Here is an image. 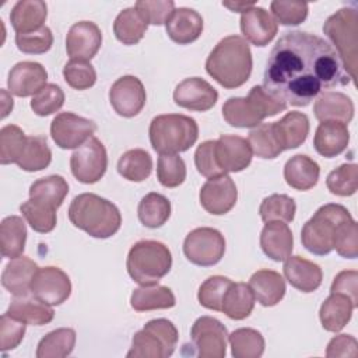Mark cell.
Segmentation results:
<instances>
[{"label": "cell", "instance_id": "cell-60", "mask_svg": "<svg viewBox=\"0 0 358 358\" xmlns=\"http://www.w3.org/2000/svg\"><path fill=\"white\" fill-rule=\"evenodd\" d=\"M357 281H358V273L355 270H344L340 271L330 287V294H343L350 301L352 305L357 308L358 306V288H357Z\"/></svg>", "mask_w": 358, "mask_h": 358}, {"label": "cell", "instance_id": "cell-23", "mask_svg": "<svg viewBox=\"0 0 358 358\" xmlns=\"http://www.w3.org/2000/svg\"><path fill=\"white\" fill-rule=\"evenodd\" d=\"M39 270L38 264L27 256L11 259L3 270L1 284L14 296L31 294L32 280Z\"/></svg>", "mask_w": 358, "mask_h": 358}, {"label": "cell", "instance_id": "cell-54", "mask_svg": "<svg viewBox=\"0 0 358 358\" xmlns=\"http://www.w3.org/2000/svg\"><path fill=\"white\" fill-rule=\"evenodd\" d=\"M273 18L282 25H299L308 17V3L302 1H271Z\"/></svg>", "mask_w": 358, "mask_h": 358}, {"label": "cell", "instance_id": "cell-16", "mask_svg": "<svg viewBox=\"0 0 358 358\" xmlns=\"http://www.w3.org/2000/svg\"><path fill=\"white\" fill-rule=\"evenodd\" d=\"M102 45L99 27L92 21L73 24L66 36V50L71 60H91Z\"/></svg>", "mask_w": 358, "mask_h": 358}, {"label": "cell", "instance_id": "cell-59", "mask_svg": "<svg viewBox=\"0 0 358 358\" xmlns=\"http://www.w3.org/2000/svg\"><path fill=\"white\" fill-rule=\"evenodd\" d=\"M25 323L11 317L7 312L0 319V348L10 351L18 347L25 334Z\"/></svg>", "mask_w": 358, "mask_h": 358}, {"label": "cell", "instance_id": "cell-31", "mask_svg": "<svg viewBox=\"0 0 358 358\" xmlns=\"http://www.w3.org/2000/svg\"><path fill=\"white\" fill-rule=\"evenodd\" d=\"M278 143L284 150L302 145L309 134V119L301 112H288L282 119L273 123Z\"/></svg>", "mask_w": 358, "mask_h": 358}, {"label": "cell", "instance_id": "cell-52", "mask_svg": "<svg viewBox=\"0 0 358 358\" xmlns=\"http://www.w3.org/2000/svg\"><path fill=\"white\" fill-rule=\"evenodd\" d=\"M64 103V92L56 84H46L31 99V108L38 116H49Z\"/></svg>", "mask_w": 358, "mask_h": 358}, {"label": "cell", "instance_id": "cell-48", "mask_svg": "<svg viewBox=\"0 0 358 358\" xmlns=\"http://www.w3.org/2000/svg\"><path fill=\"white\" fill-rule=\"evenodd\" d=\"M326 186L336 196H352L358 189V166L355 164H343L333 169L327 175Z\"/></svg>", "mask_w": 358, "mask_h": 358}, {"label": "cell", "instance_id": "cell-34", "mask_svg": "<svg viewBox=\"0 0 358 358\" xmlns=\"http://www.w3.org/2000/svg\"><path fill=\"white\" fill-rule=\"evenodd\" d=\"M27 241V227L21 217L8 215L0 224L1 256L15 259L22 255Z\"/></svg>", "mask_w": 358, "mask_h": 358}, {"label": "cell", "instance_id": "cell-33", "mask_svg": "<svg viewBox=\"0 0 358 358\" xmlns=\"http://www.w3.org/2000/svg\"><path fill=\"white\" fill-rule=\"evenodd\" d=\"M175 295L171 288L164 285H141L136 288L130 296V305L137 312H148L155 309H169L175 306Z\"/></svg>", "mask_w": 358, "mask_h": 358}, {"label": "cell", "instance_id": "cell-8", "mask_svg": "<svg viewBox=\"0 0 358 358\" xmlns=\"http://www.w3.org/2000/svg\"><path fill=\"white\" fill-rule=\"evenodd\" d=\"M178 337V330L171 320H150L133 336L127 358H166L173 354Z\"/></svg>", "mask_w": 358, "mask_h": 358}, {"label": "cell", "instance_id": "cell-4", "mask_svg": "<svg viewBox=\"0 0 358 358\" xmlns=\"http://www.w3.org/2000/svg\"><path fill=\"white\" fill-rule=\"evenodd\" d=\"M150 141L159 154L187 151L199 137L196 120L186 115L168 113L155 116L150 123Z\"/></svg>", "mask_w": 358, "mask_h": 358}, {"label": "cell", "instance_id": "cell-3", "mask_svg": "<svg viewBox=\"0 0 358 358\" xmlns=\"http://www.w3.org/2000/svg\"><path fill=\"white\" fill-rule=\"evenodd\" d=\"M69 220L76 228L98 239L115 235L122 225L119 208L94 193H83L73 199L69 207Z\"/></svg>", "mask_w": 358, "mask_h": 358}, {"label": "cell", "instance_id": "cell-25", "mask_svg": "<svg viewBox=\"0 0 358 358\" xmlns=\"http://www.w3.org/2000/svg\"><path fill=\"white\" fill-rule=\"evenodd\" d=\"M260 246L266 256L274 262H282L291 256L294 236L289 227L282 221L266 222L260 234Z\"/></svg>", "mask_w": 358, "mask_h": 358}, {"label": "cell", "instance_id": "cell-55", "mask_svg": "<svg viewBox=\"0 0 358 358\" xmlns=\"http://www.w3.org/2000/svg\"><path fill=\"white\" fill-rule=\"evenodd\" d=\"M134 8L145 20L147 24L162 25L166 24L169 17L175 10V3L172 0H138Z\"/></svg>", "mask_w": 358, "mask_h": 358}, {"label": "cell", "instance_id": "cell-43", "mask_svg": "<svg viewBox=\"0 0 358 358\" xmlns=\"http://www.w3.org/2000/svg\"><path fill=\"white\" fill-rule=\"evenodd\" d=\"M228 340L235 358H259L264 351V338L262 333L255 329H236L228 334Z\"/></svg>", "mask_w": 358, "mask_h": 358}, {"label": "cell", "instance_id": "cell-11", "mask_svg": "<svg viewBox=\"0 0 358 358\" xmlns=\"http://www.w3.org/2000/svg\"><path fill=\"white\" fill-rule=\"evenodd\" d=\"M190 337L200 358H224L227 354V327L211 316L199 317L190 330Z\"/></svg>", "mask_w": 358, "mask_h": 358}, {"label": "cell", "instance_id": "cell-42", "mask_svg": "<svg viewBox=\"0 0 358 358\" xmlns=\"http://www.w3.org/2000/svg\"><path fill=\"white\" fill-rule=\"evenodd\" d=\"M52 161V151L43 136H31L27 140L24 151L17 161V165L27 172L42 171L49 166Z\"/></svg>", "mask_w": 358, "mask_h": 358}, {"label": "cell", "instance_id": "cell-49", "mask_svg": "<svg viewBox=\"0 0 358 358\" xmlns=\"http://www.w3.org/2000/svg\"><path fill=\"white\" fill-rule=\"evenodd\" d=\"M157 178L165 187H178L186 179L185 161L178 154H159Z\"/></svg>", "mask_w": 358, "mask_h": 358}, {"label": "cell", "instance_id": "cell-7", "mask_svg": "<svg viewBox=\"0 0 358 358\" xmlns=\"http://www.w3.org/2000/svg\"><path fill=\"white\" fill-rule=\"evenodd\" d=\"M324 35L336 46L345 73L355 83L358 66V14L355 8L344 7L330 15L323 25Z\"/></svg>", "mask_w": 358, "mask_h": 358}, {"label": "cell", "instance_id": "cell-58", "mask_svg": "<svg viewBox=\"0 0 358 358\" xmlns=\"http://www.w3.org/2000/svg\"><path fill=\"white\" fill-rule=\"evenodd\" d=\"M334 249L345 259H355L358 256V224L354 220L338 228Z\"/></svg>", "mask_w": 358, "mask_h": 358}, {"label": "cell", "instance_id": "cell-38", "mask_svg": "<svg viewBox=\"0 0 358 358\" xmlns=\"http://www.w3.org/2000/svg\"><path fill=\"white\" fill-rule=\"evenodd\" d=\"M69 193V185L60 175H49L35 180L29 187V199L42 201L53 208H59Z\"/></svg>", "mask_w": 358, "mask_h": 358}, {"label": "cell", "instance_id": "cell-41", "mask_svg": "<svg viewBox=\"0 0 358 358\" xmlns=\"http://www.w3.org/2000/svg\"><path fill=\"white\" fill-rule=\"evenodd\" d=\"M117 172L130 182H143L152 172V158L145 150H129L119 158Z\"/></svg>", "mask_w": 358, "mask_h": 358}, {"label": "cell", "instance_id": "cell-62", "mask_svg": "<svg viewBox=\"0 0 358 358\" xmlns=\"http://www.w3.org/2000/svg\"><path fill=\"white\" fill-rule=\"evenodd\" d=\"M222 6L227 7V8H229L231 11H235V13H245L248 8L256 6V3H255V1H250V3H246V1H235V3L224 1Z\"/></svg>", "mask_w": 358, "mask_h": 358}, {"label": "cell", "instance_id": "cell-30", "mask_svg": "<svg viewBox=\"0 0 358 358\" xmlns=\"http://www.w3.org/2000/svg\"><path fill=\"white\" fill-rule=\"evenodd\" d=\"M319 175V164L303 154L291 157L284 166V179L287 185L301 192L312 189L317 183Z\"/></svg>", "mask_w": 358, "mask_h": 358}, {"label": "cell", "instance_id": "cell-21", "mask_svg": "<svg viewBox=\"0 0 358 358\" xmlns=\"http://www.w3.org/2000/svg\"><path fill=\"white\" fill-rule=\"evenodd\" d=\"M203 17L193 8H175L165 24L168 36L179 45H189L200 38L203 32Z\"/></svg>", "mask_w": 358, "mask_h": 358}, {"label": "cell", "instance_id": "cell-44", "mask_svg": "<svg viewBox=\"0 0 358 358\" xmlns=\"http://www.w3.org/2000/svg\"><path fill=\"white\" fill-rule=\"evenodd\" d=\"M248 143L252 152L263 159H274L282 152L273 123H260L253 127L249 133Z\"/></svg>", "mask_w": 358, "mask_h": 358}, {"label": "cell", "instance_id": "cell-6", "mask_svg": "<svg viewBox=\"0 0 358 358\" xmlns=\"http://www.w3.org/2000/svg\"><path fill=\"white\" fill-rule=\"evenodd\" d=\"M127 273L140 285H155L172 267V255L166 245L144 239L136 242L127 255Z\"/></svg>", "mask_w": 358, "mask_h": 358}, {"label": "cell", "instance_id": "cell-57", "mask_svg": "<svg viewBox=\"0 0 358 358\" xmlns=\"http://www.w3.org/2000/svg\"><path fill=\"white\" fill-rule=\"evenodd\" d=\"M248 98L256 105V108L259 109L263 119L270 117V116H275L277 113L285 110L287 106H288L282 99L274 96L273 94H270L262 85L252 87L250 91H249Z\"/></svg>", "mask_w": 358, "mask_h": 358}, {"label": "cell", "instance_id": "cell-36", "mask_svg": "<svg viewBox=\"0 0 358 358\" xmlns=\"http://www.w3.org/2000/svg\"><path fill=\"white\" fill-rule=\"evenodd\" d=\"M225 122L234 127H256L263 122V116L249 98L232 96L222 105Z\"/></svg>", "mask_w": 358, "mask_h": 358}, {"label": "cell", "instance_id": "cell-39", "mask_svg": "<svg viewBox=\"0 0 358 358\" xmlns=\"http://www.w3.org/2000/svg\"><path fill=\"white\" fill-rule=\"evenodd\" d=\"M140 222L147 228H159L162 227L171 215V201L155 192L145 194L138 203L137 208Z\"/></svg>", "mask_w": 358, "mask_h": 358}, {"label": "cell", "instance_id": "cell-14", "mask_svg": "<svg viewBox=\"0 0 358 358\" xmlns=\"http://www.w3.org/2000/svg\"><path fill=\"white\" fill-rule=\"evenodd\" d=\"M145 90L143 83L134 76L117 78L109 90V101L115 112L123 117H133L145 105Z\"/></svg>", "mask_w": 358, "mask_h": 358}, {"label": "cell", "instance_id": "cell-35", "mask_svg": "<svg viewBox=\"0 0 358 358\" xmlns=\"http://www.w3.org/2000/svg\"><path fill=\"white\" fill-rule=\"evenodd\" d=\"M255 306V295L245 282H232L224 298L221 305V312H224L229 319L243 320L246 319Z\"/></svg>", "mask_w": 358, "mask_h": 358}, {"label": "cell", "instance_id": "cell-20", "mask_svg": "<svg viewBox=\"0 0 358 358\" xmlns=\"http://www.w3.org/2000/svg\"><path fill=\"white\" fill-rule=\"evenodd\" d=\"M48 71L41 63L20 62L11 67L7 78L8 90L13 95L25 98L34 96L46 85Z\"/></svg>", "mask_w": 358, "mask_h": 358}, {"label": "cell", "instance_id": "cell-47", "mask_svg": "<svg viewBox=\"0 0 358 358\" xmlns=\"http://www.w3.org/2000/svg\"><path fill=\"white\" fill-rule=\"evenodd\" d=\"M28 137L15 124H7L0 130V162L3 165L17 164Z\"/></svg>", "mask_w": 358, "mask_h": 358}, {"label": "cell", "instance_id": "cell-24", "mask_svg": "<svg viewBox=\"0 0 358 358\" xmlns=\"http://www.w3.org/2000/svg\"><path fill=\"white\" fill-rule=\"evenodd\" d=\"M313 112L320 122H340L348 124L354 117V103L343 92L324 91L315 101Z\"/></svg>", "mask_w": 358, "mask_h": 358}, {"label": "cell", "instance_id": "cell-27", "mask_svg": "<svg viewBox=\"0 0 358 358\" xmlns=\"http://www.w3.org/2000/svg\"><path fill=\"white\" fill-rule=\"evenodd\" d=\"M249 287L255 299L263 306H274L285 295V281L282 275L274 270H257L252 274Z\"/></svg>", "mask_w": 358, "mask_h": 358}, {"label": "cell", "instance_id": "cell-46", "mask_svg": "<svg viewBox=\"0 0 358 358\" xmlns=\"http://www.w3.org/2000/svg\"><path fill=\"white\" fill-rule=\"evenodd\" d=\"M296 204L294 199L287 194H271L266 197L259 208L260 217L264 222L270 221H282L291 222L295 217Z\"/></svg>", "mask_w": 358, "mask_h": 358}, {"label": "cell", "instance_id": "cell-50", "mask_svg": "<svg viewBox=\"0 0 358 358\" xmlns=\"http://www.w3.org/2000/svg\"><path fill=\"white\" fill-rule=\"evenodd\" d=\"M232 284V281L222 275H213L208 277L199 288L197 299L201 306L221 312L222 298L228 289V287Z\"/></svg>", "mask_w": 358, "mask_h": 358}, {"label": "cell", "instance_id": "cell-18", "mask_svg": "<svg viewBox=\"0 0 358 358\" xmlns=\"http://www.w3.org/2000/svg\"><path fill=\"white\" fill-rule=\"evenodd\" d=\"M252 150L246 138L232 134H221L215 140V157L224 173L241 172L252 162Z\"/></svg>", "mask_w": 358, "mask_h": 358}, {"label": "cell", "instance_id": "cell-12", "mask_svg": "<svg viewBox=\"0 0 358 358\" xmlns=\"http://www.w3.org/2000/svg\"><path fill=\"white\" fill-rule=\"evenodd\" d=\"M96 124L71 112H62L50 123V136L57 147L63 150L78 148L92 137Z\"/></svg>", "mask_w": 358, "mask_h": 358}, {"label": "cell", "instance_id": "cell-28", "mask_svg": "<svg viewBox=\"0 0 358 358\" xmlns=\"http://www.w3.org/2000/svg\"><path fill=\"white\" fill-rule=\"evenodd\" d=\"M7 313L11 317L24 322L25 324L32 326H42L50 323L55 316V312L50 308V305L39 301L32 294L14 296L7 309Z\"/></svg>", "mask_w": 358, "mask_h": 358}, {"label": "cell", "instance_id": "cell-5", "mask_svg": "<svg viewBox=\"0 0 358 358\" xmlns=\"http://www.w3.org/2000/svg\"><path fill=\"white\" fill-rule=\"evenodd\" d=\"M350 221H352V217L344 206L334 203L324 204L302 227V245L313 255H329L334 249L338 228Z\"/></svg>", "mask_w": 358, "mask_h": 358}, {"label": "cell", "instance_id": "cell-26", "mask_svg": "<svg viewBox=\"0 0 358 358\" xmlns=\"http://www.w3.org/2000/svg\"><path fill=\"white\" fill-rule=\"evenodd\" d=\"M350 141L347 124L340 122H322L313 137V147L324 158H333L341 154Z\"/></svg>", "mask_w": 358, "mask_h": 358}, {"label": "cell", "instance_id": "cell-1", "mask_svg": "<svg viewBox=\"0 0 358 358\" xmlns=\"http://www.w3.org/2000/svg\"><path fill=\"white\" fill-rule=\"evenodd\" d=\"M350 80L327 41L289 31L280 36L268 55L263 87L287 105L308 106L324 90L347 85Z\"/></svg>", "mask_w": 358, "mask_h": 358}, {"label": "cell", "instance_id": "cell-37", "mask_svg": "<svg viewBox=\"0 0 358 358\" xmlns=\"http://www.w3.org/2000/svg\"><path fill=\"white\" fill-rule=\"evenodd\" d=\"M148 24L140 13L134 7H129L122 10L115 18L113 34L123 45H136L143 39Z\"/></svg>", "mask_w": 358, "mask_h": 358}, {"label": "cell", "instance_id": "cell-51", "mask_svg": "<svg viewBox=\"0 0 358 358\" xmlns=\"http://www.w3.org/2000/svg\"><path fill=\"white\" fill-rule=\"evenodd\" d=\"M66 83L74 90H88L96 81V71L90 62L70 60L63 67Z\"/></svg>", "mask_w": 358, "mask_h": 358}, {"label": "cell", "instance_id": "cell-17", "mask_svg": "<svg viewBox=\"0 0 358 358\" xmlns=\"http://www.w3.org/2000/svg\"><path fill=\"white\" fill-rule=\"evenodd\" d=\"M217 90L200 77L185 78L173 91V101L178 106L196 112L211 109L217 103Z\"/></svg>", "mask_w": 358, "mask_h": 358}, {"label": "cell", "instance_id": "cell-45", "mask_svg": "<svg viewBox=\"0 0 358 358\" xmlns=\"http://www.w3.org/2000/svg\"><path fill=\"white\" fill-rule=\"evenodd\" d=\"M20 211L35 232L48 234L56 227V208L42 201L29 199L20 206Z\"/></svg>", "mask_w": 358, "mask_h": 358}, {"label": "cell", "instance_id": "cell-29", "mask_svg": "<svg viewBox=\"0 0 358 358\" xmlns=\"http://www.w3.org/2000/svg\"><path fill=\"white\" fill-rule=\"evenodd\" d=\"M48 17V6L41 0H20L10 13V21L17 34L41 29Z\"/></svg>", "mask_w": 358, "mask_h": 358}, {"label": "cell", "instance_id": "cell-13", "mask_svg": "<svg viewBox=\"0 0 358 358\" xmlns=\"http://www.w3.org/2000/svg\"><path fill=\"white\" fill-rule=\"evenodd\" d=\"M31 294L50 306H57L70 296L71 282L69 275L59 267H42L32 280Z\"/></svg>", "mask_w": 358, "mask_h": 358}, {"label": "cell", "instance_id": "cell-40", "mask_svg": "<svg viewBox=\"0 0 358 358\" xmlns=\"http://www.w3.org/2000/svg\"><path fill=\"white\" fill-rule=\"evenodd\" d=\"M76 344V331L70 327L56 329L48 333L38 344V358H64L71 354Z\"/></svg>", "mask_w": 358, "mask_h": 358}, {"label": "cell", "instance_id": "cell-2", "mask_svg": "<svg viewBox=\"0 0 358 358\" xmlns=\"http://www.w3.org/2000/svg\"><path fill=\"white\" fill-rule=\"evenodd\" d=\"M206 70L224 88L243 85L252 73V52L245 38L229 35L221 39L206 60Z\"/></svg>", "mask_w": 358, "mask_h": 358}, {"label": "cell", "instance_id": "cell-61", "mask_svg": "<svg viewBox=\"0 0 358 358\" xmlns=\"http://www.w3.org/2000/svg\"><path fill=\"white\" fill-rule=\"evenodd\" d=\"M326 355L329 358L357 357L358 355V343L350 334H338L329 341Z\"/></svg>", "mask_w": 358, "mask_h": 358}, {"label": "cell", "instance_id": "cell-19", "mask_svg": "<svg viewBox=\"0 0 358 358\" xmlns=\"http://www.w3.org/2000/svg\"><path fill=\"white\" fill-rule=\"evenodd\" d=\"M239 25L245 41L255 46L268 45L278 31V24L273 15L266 8L257 6H253L242 13Z\"/></svg>", "mask_w": 358, "mask_h": 358}, {"label": "cell", "instance_id": "cell-9", "mask_svg": "<svg viewBox=\"0 0 358 358\" xmlns=\"http://www.w3.org/2000/svg\"><path fill=\"white\" fill-rule=\"evenodd\" d=\"M183 253L196 266H214L224 257L225 239L218 229L208 227L196 228L186 235Z\"/></svg>", "mask_w": 358, "mask_h": 358}, {"label": "cell", "instance_id": "cell-53", "mask_svg": "<svg viewBox=\"0 0 358 358\" xmlns=\"http://www.w3.org/2000/svg\"><path fill=\"white\" fill-rule=\"evenodd\" d=\"M15 45L22 53L41 55L52 48L53 34L48 27L28 34H15Z\"/></svg>", "mask_w": 358, "mask_h": 358}, {"label": "cell", "instance_id": "cell-10", "mask_svg": "<svg viewBox=\"0 0 358 358\" xmlns=\"http://www.w3.org/2000/svg\"><path fill=\"white\" fill-rule=\"evenodd\" d=\"M108 154L105 145L96 138L91 137L80 145L70 157V169L74 178L85 185L98 182L106 172Z\"/></svg>", "mask_w": 358, "mask_h": 358}, {"label": "cell", "instance_id": "cell-22", "mask_svg": "<svg viewBox=\"0 0 358 358\" xmlns=\"http://www.w3.org/2000/svg\"><path fill=\"white\" fill-rule=\"evenodd\" d=\"M282 268L288 282L302 292H313L322 284L320 266L301 256H288Z\"/></svg>", "mask_w": 358, "mask_h": 358}, {"label": "cell", "instance_id": "cell-56", "mask_svg": "<svg viewBox=\"0 0 358 358\" xmlns=\"http://www.w3.org/2000/svg\"><path fill=\"white\" fill-rule=\"evenodd\" d=\"M194 164L197 171L207 179L224 175L215 157V140L203 141L194 152Z\"/></svg>", "mask_w": 358, "mask_h": 358}, {"label": "cell", "instance_id": "cell-32", "mask_svg": "<svg viewBox=\"0 0 358 358\" xmlns=\"http://www.w3.org/2000/svg\"><path fill=\"white\" fill-rule=\"evenodd\" d=\"M355 306L343 294H330L329 298L320 306L319 317L324 330L337 333L340 331L351 319Z\"/></svg>", "mask_w": 358, "mask_h": 358}, {"label": "cell", "instance_id": "cell-15", "mask_svg": "<svg viewBox=\"0 0 358 358\" xmlns=\"http://www.w3.org/2000/svg\"><path fill=\"white\" fill-rule=\"evenodd\" d=\"M201 207L213 214L222 215L232 210L238 200V190L231 176L227 173L210 178L200 189Z\"/></svg>", "mask_w": 358, "mask_h": 358}]
</instances>
